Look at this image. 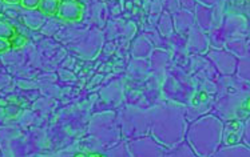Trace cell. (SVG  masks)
<instances>
[{
    "instance_id": "obj_8",
    "label": "cell",
    "mask_w": 250,
    "mask_h": 157,
    "mask_svg": "<svg viewBox=\"0 0 250 157\" xmlns=\"http://www.w3.org/2000/svg\"><path fill=\"white\" fill-rule=\"evenodd\" d=\"M56 16L63 21H79L83 16V5L77 0H62Z\"/></svg>"
},
{
    "instance_id": "obj_25",
    "label": "cell",
    "mask_w": 250,
    "mask_h": 157,
    "mask_svg": "<svg viewBox=\"0 0 250 157\" xmlns=\"http://www.w3.org/2000/svg\"><path fill=\"white\" fill-rule=\"evenodd\" d=\"M11 48V43L10 40H7L4 37H0V55L4 53Z\"/></svg>"
},
{
    "instance_id": "obj_24",
    "label": "cell",
    "mask_w": 250,
    "mask_h": 157,
    "mask_svg": "<svg viewBox=\"0 0 250 157\" xmlns=\"http://www.w3.org/2000/svg\"><path fill=\"white\" fill-rule=\"evenodd\" d=\"M159 14H161V3L157 0V1H154L153 7H151V20H153L151 23H155L154 20L158 19Z\"/></svg>"
},
{
    "instance_id": "obj_6",
    "label": "cell",
    "mask_w": 250,
    "mask_h": 157,
    "mask_svg": "<svg viewBox=\"0 0 250 157\" xmlns=\"http://www.w3.org/2000/svg\"><path fill=\"white\" fill-rule=\"evenodd\" d=\"M128 151L135 156H165L166 152L164 148L159 147L157 142H154L151 139H139L135 141L130 142Z\"/></svg>"
},
{
    "instance_id": "obj_1",
    "label": "cell",
    "mask_w": 250,
    "mask_h": 157,
    "mask_svg": "<svg viewBox=\"0 0 250 157\" xmlns=\"http://www.w3.org/2000/svg\"><path fill=\"white\" fill-rule=\"evenodd\" d=\"M213 106L221 120H246L250 116V84L238 76H222Z\"/></svg>"
},
{
    "instance_id": "obj_26",
    "label": "cell",
    "mask_w": 250,
    "mask_h": 157,
    "mask_svg": "<svg viewBox=\"0 0 250 157\" xmlns=\"http://www.w3.org/2000/svg\"><path fill=\"white\" fill-rule=\"evenodd\" d=\"M181 4H184L186 8H195L194 0H179Z\"/></svg>"
},
{
    "instance_id": "obj_10",
    "label": "cell",
    "mask_w": 250,
    "mask_h": 157,
    "mask_svg": "<svg viewBox=\"0 0 250 157\" xmlns=\"http://www.w3.org/2000/svg\"><path fill=\"white\" fill-rule=\"evenodd\" d=\"M195 16L188 10H179L174 14V27L181 35H189L190 30L194 27Z\"/></svg>"
},
{
    "instance_id": "obj_13",
    "label": "cell",
    "mask_w": 250,
    "mask_h": 157,
    "mask_svg": "<svg viewBox=\"0 0 250 157\" xmlns=\"http://www.w3.org/2000/svg\"><path fill=\"white\" fill-rule=\"evenodd\" d=\"M225 48L226 51H229L240 59L249 55V47L245 37H229L225 43Z\"/></svg>"
},
{
    "instance_id": "obj_15",
    "label": "cell",
    "mask_w": 250,
    "mask_h": 157,
    "mask_svg": "<svg viewBox=\"0 0 250 157\" xmlns=\"http://www.w3.org/2000/svg\"><path fill=\"white\" fill-rule=\"evenodd\" d=\"M237 76L250 84V55L241 57L237 64Z\"/></svg>"
},
{
    "instance_id": "obj_21",
    "label": "cell",
    "mask_w": 250,
    "mask_h": 157,
    "mask_svg": "<svg viewBox=\"0 0 250 157\" xmlns=\"http://www.w3.org/2000/svg\"><path fill=\"white\" fill-rule=\"evenodd\" d=\"M161 3L171 14H175L177 11H179V5H181L179 0H161Z\"/></svg>"
},
{
    "instance_id": "obj_5",
    "label": "cell",
    "mask_w": 250,
    "mask_h": 157,
    "mask_svg": "<svg viewBox=\"0 0 250 157\" xmlns=\"http://www.w3.org/2000/svg\"><path fill=\"white\" fill-rule=\"evenodd\" d=\"M208 56L221 75L229 76V75H234V72L237 71L238 59L229 51L217 48V50H211L208 52Z\"/></svg>"
},
{
    "instance_id": "obj_16",
    "label": "cell",
    "mask_w": 250,
    "mask_h": 157,
    "mask_svg": "<svg viewBox=\"0 0 250 157\" xmlns=\"http://www.w3.org/2000/svg\"><path fill=\"white\" fill-rule=\"evenodd\" d=\"M150 52H151V46L143 37H139L138 40L134 43L133 53L135 57H146Z\"/></svg>"
},
{
    "instance_id": "obj_4",
    "label": "cell",
    "mask_w": 250,
    "mask_h": 157,
    "mask_svg": "<svg viewBox=\"0 0 250 157\" xmlns=\"http://www.w3.org/2000/svg\"><path fill=\"white\" fill-rule=\"evenodd\" d=\"M226 37H246L249 34V23L244 14L229 12L225 16V20L221 26Z\"/></svg>"
},
{
    "instance_id": "obj_2",
    "label": "cell",
    "mask_w": 250,
    "mask_h": 157,
    "mask_svg": "<svg viewBox=\"0 0 250 157\" xmlns=\"http://www.w3.org/2000/svg\"><path fill=\"white\" fill-rule=\"evenodd\" d=\"M224 122L218 116L199 117L188 131V141L197 156H213L222 144Z\"/></svg>"
},
{
    "instance_id": "obj_14",
    "label": "cell",
    "mask_w": 250,
    "mask_h": 157,
    "mask_svg": "<svg viewBox=\"0 0 250 157\" xmlns=\"http://www.w3.org/2000/svg\"><path fill=\"white\" fill-rule=\"evenodd\" d=\"M61 3H62V0H42L38 11L41 12L42 15L56 16Z\"/></svg>"
},
{
    "instance_id": "obj_22",
    "label": "cell",
    "mask_w": 250,
    "mask_h": 157,
    "mask_svg": "<svg viewBox=\"0 0 250 157\" xmlns=\"http://www.w3.org/2000/svg\"><path fill=\"white\" fill-rule=\"evenodd\" d=\"M42 0H21V5L23 8H26V10L34 11L38 10L39 8V4H41Z\"/></svg>"
},
{
    "instance_id": "obj_27",
    "label": "cell",
    "mask_w": 250,
    "mask_h": 157,
    "mask_svg": "<svg viewBox=\"0 0 250 157\" xmlns=\"http://www.w3.org/2000/svg\"><path fill=\"white\" fill-rule=\"evenodd\" d=\"M229 1L231 3L233 7H235V8H241V7H244V4L246 3V0H229Z\"/></svg>"
},
{
    "instance_id": "obj_28",
    "label": "cell",
    "mask_w": 250,
    "mask_h": 157,
    "mask_svg": "<svg viewBox=\"0 0 250 157\" xmlns=\"http://www.w3.org/2000/svg\"><path fill=\"white\" fill-rule=\"evenodd\" d=\"M197 1H198V3H201V4L210 5V7H211V5L215 3V0H197Z\"/></svg>"
},
{
    "instance_id": "obj_18",
    "label": "cell",
    "mask_w": 250,
    "mask_h": 157,
    "mask_svg": "<svg viewBox=\"0 0 250 157\" xmlns=\"http://www.w3.org/2000/svg\"><path fill=\"white\" fill-rule=\"evenodd\" d=\"M167 156H194V149L189 144H179L178 148L171 149V152H166Z\"/></svg>"
},
{
    "instance_id": "obj_30",
    "label": "cell",
    "mask_w": 250,
    "mask_h": 157,
    "mask_svg": "<svg viewBox=\"0 0 250 157\" xmlns=\"http://www.w3.org/2000/svg\"><path fill=\"white\" fill-rule=\"evenodd\" d=\"M248 47H249V55H250V40H248Z\"/></svg>"
},
{
    "instance_id": "obj_19",
    "label": "cell",
    "mask_w": 250,
    "mask_h": 157,
    "mask_svg": "<svg viewBox=\"0 0 250 157\" xmlns=\"http://www.w3.org/2000/svg\"><path fill=\"white\" fill-rule=\"evenodd\" d=\"M16 35V30L14 26H11L8 21L0 20V37H4L7 40H11Z\"/></svg>"
},
{
    "instance_id": "obj_11",
    "label": "cell",
    "mask_w": 250,
    "mask_h": 157,
    "mask_svg": "<svg viewBox=\"0 0 250 157\" xmlns=\"http://www.w3.org/2000/svg\"><path fill=\"white\" fill-rule=\"evenodd\" d=\"M195 21L197 27L205 32H209L213 28V8L210 5H205L199 3L195 5Z\"/></svg>"
},
{
    "instance_id": "obj_17",
    "label": "cell",
    "mask_w": 250,
    "mask_h": 157,
    "mask_svg": "<svg viewBox=\"0 0 250 157\" xmlns=\"http://www.w3.org/2000/svg\"><path fill=\"white\" fill-rule=\"evenodd\" d=\"M158 28H159V32H161L162 35L167 36L173 32L174 23L167 12H165L164 15L161 16V19H159V23H158Z\"/></svg>"
},
{
    "instance_id": "obj_7",
    "label": "cell",
    "mask_w": 250,
    "mask_h": 157,
    "mask_svg": "<svg viewBox=\"0 0 250 157\" xmlns=\"http://www.w3.org/2000/svg\"><path fill=\"white\" fill-rule=\"evenodd\" d=\"M210 48V39L199 27H193L189 32V40H188V51L190 53L204 55L208 53Z\"/></svg>"
},
{
    "instance_id": "obj_20",
    "label": "cell",
    "mask_w": 250,
    "mask_h": 157,
    "mask_svg": "<svg viewBox=\"0 0 250 157\" xmlns=\"http://www.w3.org/2000/svg\"><path fill=\"white\" fill-rule=\"evenodd\" d=\"M27 37L23 35H19V34H16L12 39L10 40L11 43V48H15V50H19V48H23V47L27 44Z\"/></svg>"
},
{
    "instance_id": "obj_3",
    "label": "cell",
    "mask_w": 250,
    "mask_h": 157,
    "mask_svg": "<svg viewBox=\"0 0 250 157\" xmlns=\"http://www.w3.org/2000/svg\"><path fill=\"white\" fill-rule=\"evenodd\" d=\"M155 115L150 117L151 132L155 140L165 145H174L182 140L185 133V122L182 113L174 106L154 109Z\"/></svg>"
},
{
    "instance_id": "obj_9",
    "label": "cell",
    "mask_w": 250,
    "mask_h": 157,
    "mask_svg": "<svg viewBox=\"0 0 250 157\" xmlns=\"http://www.w3.org/2000/svg\"><path fill=\"white\" fill-rule=\"evenodd\" d=\"M244 125H245L244 120H228L222 132V144L233 145L241 142L244 137Z\"/></svg>"
},
{
    "instance_id": "obj_23",
    "label": "cell",
    "mask_w": 250,
    "mask_h": 157,
    "mask_svg": "<svg viewBox=\"0 0 250 157\" xmlns=\"http://www.w3.org/2000/svg\"><path fill=\"white\" fill-rule=\"evenodd\" d=\"M242 140L245 142L246 145L250 147V116L245 120V125H244V137Z\"/></svg>"
},
{
    "instance_id": "obj_12",
    "label": "cell",
    "mask_w": 250,
    "mask_h": 157,
    "mask_svg": "<svg viewBox=\"0 0 250 157\" xmlns=\"http://www.w3.org/2000/svg\"><path fill=\"white\" fill-rule=\"evenodd\" d=\"M217 157H250V147L244 144H233V145H224L217 149L213 155Z\"/></svg>"
},
{
    "instance_id": "obj_29",
    "label": "cell",
    "mask_w": 250,
    "mask_h": 157,
    "mask_svg": "<svg viewBox=\"0 0 250 157\" xmlns=\"http://www.w3.org/2000/svg\"><path fill=\"white\" fill-rule=\"evenodd\" d=\"M4 3H8V4H21V0H3Z\"/></svg>"
}]
</instances>
